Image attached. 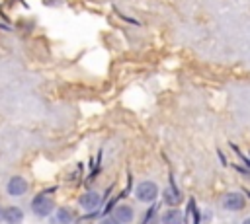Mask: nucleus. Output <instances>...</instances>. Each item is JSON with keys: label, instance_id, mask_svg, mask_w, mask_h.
<instances>
[{"label": "nucleus", "instance_id": "1", "mask_svg": "<svg viewBox=\"0 0 250 224\" xmlns=\"http://www.w3.org/2000/svg\"><path fill=\"white\" fill-rule=\"evenodd\" d=\"M135 197L141 203H152L158 197V185L154 181H141L135 187Z\"/></svg>", "mask_w": 250, "mask_h": 224}, {"label": "nucleus", "instance_id": "2", "mask_svg": "<svg viewBox=\"0 0 250 224\" xmlns=\"http://www.w3.org/2000/svg\"><path fill=\"white\" fill-rule=\"evenodd\" d=\"M53 208H55V201H53V197H49V195H45V193H41V195H37L33 201H31V210H33V214L35 216H49L51 212H53Z\"/></svg>", "mask_w": 250, "mask_h": 224}, {"label": "nucleus", "instance_id": "3", "mask_svg": "<svg viewBox=\"0 0 250 224\" xmlns=\"http://www.w3.org/2000/svg\"><path fill=\"white\" fill-rule=\"evenodd\" d=\"M221 205H223V208H227V210H242L244 205H246V201H244V195H242V193L230 191V193H227V195L223 197Z\"/></svg>", "mask_w": 250, "mask_h": 224}, {"label": "nucleus", "instance_id": "4", "mask_svg": "<svg viewBox=\"0 0 250 224\" xmlns=\"http://www.w3.org/2000/svg\"><path fill=\"white\" fill-rule=\"evenodd\" d=\"M6 191H8L12 197H20V195H23V193L27 191V181H25L23 177L16 175V177H12V179L8 181Z\"/></svg>", "mask_w": 250, "mask_h": 224}, {"label": "nucleus", "instance_id": "5", "mask_svg": "<svg viewBox=\"0 0 250 224\" xmlns=\"http://www.w3.org/2000/svg\"><path fill=\"white\" fill-rule=\"evenodd\" d=\"M78 203H80V206L86 208V210H96V208L100 206V203H102V197H100V193H96V191H88V193H84V195L78 199Z\"/></svg>", "mask_w": 250, "mask_h": 224}, {"label": "nucleus", "instance_id": "6", "mask_svg": "<svg viewBox=\"0 0 250 224\" xmlns=\"http://www.w3.org/2000/svg\"><path fill=\"white\" fill-rule=\"evenodd\" d=\"M113 218L119 224H129L133 220V208L129 205H119V206L113 208Z\"/></svg>", "mask_w": 250, "mask_h": 224}, {"label": "nucleus", "instance_id": "7", "mask_svg": "<svg viewBox=\"0 0 250 224\" xmlns=\"http://www.w3.org/2000/svg\"><path fill=\"white\" fill-rule=\"evenodd\" d=\"M4 220L8 224H20L23 220V210L20 206H8L4 208Z\"/></svg>", "mask_w": 250, "mask_h": 224}, {"label": "nucleus", "instance_id": "8", "mask_svg": "<svg viewBox=\"0 0 250 224\" xmlns=\"http://www.w3.org/2000/svg\"><path fill=\"white\" fill-rule=\"evenodd\" d=\"M184 222V214L178 208H170L162 214V224H182Z\"/></svg>", "mask_w": 250, "mask_h": 224}, {"label": "nucleus", "instance_id": "9", "mask_svg": "<svg viewBox=\"0 0 250 224\" xmlns=\"http://www.w3.org/2000/svg\"><path fill=\"white\" fill-rule=\"evenodd\" d=\"M55 218H57L59 224H70V222H72V212H70L68 208H59Z\"/></svg>", "mask_w": 250, "mask_h": 224}, {"label": "nucleus", "instance_id": "10", "mask_svg": "<svg viewBox=\"0 0 250 224\" xmlns=\"http://www.w3.org/2000/svg\"><path fill=\"white\" fill-rule=\"evenodd\" d=\"M164 201H166L168 205H178V203H180V195H178L176 191H170V189H168V191L164 193Z\"/></svg>", "mask_w": 250, "mask_h": 224}, {"label": "nucleus", "instance_id": "11", "mask_svg": "<svg viewBox=\"0 0 250 224\" xmlns=\"http://www.w3.org/2000/svg\"><path fill=\"white\" fill-rule=\"evenodd\" d=\"M100 224H119V222H117V220H115L113 216H105V218H104V220H102Z\"/></svg>", "mask_w": 250, "mask_h": 224}, {"label": "nucleus", "instance_id": "12", "mask_svg": "<svg viewBox=\"0 0 250 224\" xmlns=\"http://www.w3.org/2000/svg\"><path fill=\"white\" fill-rule=\"evenodd\" d=\"M0 220H4V208H0Z\"/></svg>", "mask_w": 250, "mask_h": 224}, {"label": "nucleus", "instance_id": "13", "mask_svg": "<svg viewBox=\"0 0 250 224\" xmlns=\"http://www.w3.org/2000/svg\"><path fill=\"white\" fill-rule=\"evenodd\" d=\"M242 224H250V218H246V220H242Z\"/></svg>", "mask_w": 250, "mask_h": 224}]
</instances>
